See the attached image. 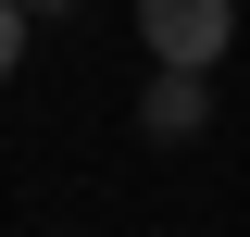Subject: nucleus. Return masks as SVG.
<instances>
[{
    "label": "nucleus",
    "instance_id": "nucleus-3",
    "mask_svg": "<svg viewBox=\"0 0 250 237\" xmlns=\"http://www.w3.org/2000/svg\"><path fill=\"white\" fill-rule=\"evenodd\" d=\"M25 62V0H0V75Z\"/></svg>",
    "mask_w": 250,
    "mask_h": 237
},
{
    "label": "nucleus",
    "instance_id": "nucleus-1",
    "mask_svg": "<svg viewBox=\"0 0 250 237\" xmlns=\"http://www.w3.org/2000/svg\"><path fill=\"white\" fill-rule=\"evenodd\" d=\"M138 38L163 62H188V75H213L225 38H238V0H138Z\"/></svg>",
    "mask_w": 250,
    "mask_h": 237
},
{
    "label": "nucleus",
    "instance_id": "nucleus-2",
    "mask_svg": "<svg viewBox=\"0 0 250 237\" xmlns=\"http://www.w3.org/2000/svg\"><path fill=\"white\" fill-rule=\"evenodd\" d=\"M200 113H213V100H200V75H188V62H163V88L138 100V125H150L163 150H175V138H200Z\"/></svg>",
    "mask_w": 250,
    "mask_h": 237
},
{
    "label": "nucleus",
    "instance_id": "nucleus-4",
    "mask_svg": "<svg viewBox=\"0 0 250 237\" xmlns=\"http://www.w3.org/2000/svg\"><path fill=\"white\" fill-rule=\"evenodd\" d=\"M25 13H75V0H25Z\"/></svg>",
    "mask_w": 250,
    "mask_h": 237
}]
</instances>
